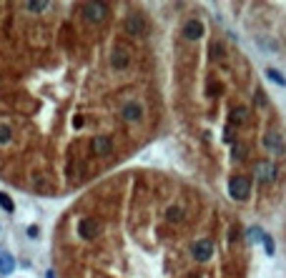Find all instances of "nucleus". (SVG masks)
I'll return each instance as SVG.
<instances>
[{"mask_svg": "<svg viewBox=\"0 0 286 278\" xmlns=\"http://www.w3.org/2000/svg\"><path fill=\"white\" fill-rule=\"evenodd\" d=\"M123 28H126L128 35H138V38H143V35H148V20H146L143 13H130V15L126 18Z\"/></svg>", "mask_w": 286, "mask_h": 278, "instance_id": "nucleus-1", "label": "nucleus"}, {"mask_svg": "<svg viewBox=\"0 0 286 278\" xmlns=\"http://www.w3.org/2000/svg\"><path fill=\"white\" fill-rule=\"evenodd\" d=\"M229 193L234 201H246L249 193H251V181L246 176H234L229 181Z\"/></svg>", "mask_w": 286, "mask_h": 278, "instance_id": "nucleus-2", "label": "nucleus"}, {"mask_svg": "<svg viewBox=\"0 0 286 278\" xmlns=\"http://www.w3.org/2000/svg\"><path fill=\"white\" fill-rule=\"evenodd\" d=\"M80 13H83V18L88 20V23H103L105 15H108V8L103 3H85L80 8Z\"/></svg>", "mask_w": 286, "mask_h": 278, "instance_id": "nucleus-3", "label": "nucleus"}, {"mask_svg": "<svg viewBox=\"0 0 286 278\" xmlns=\"http://www.w3.org/2000/svg\"><path fill=\"white\" fill-rule=\"evenodd\" d=\"M254 176H256L259 183H274V178H276V165L271 161H259L254 165Z\"/></svg>", "mask_w": 286, "mask_h": 278, "instance_id": "nucleus-4", "label": "nucleus"}, {"mask_svg": "<svg viewBox=\"0 0 286 278\" xmlns=\"http://www.w3.org/2000/svg\"><path fill=\"white\" fill-rule=\"evenodd\" d=\"M191 255L196 261H201V263H206L211 255H213V243L208 241V238H201V241H196L193 246H191Z\"/></svg>", "mask_w": 286, "mask_h": 278, "instance_id": "nucleus-5", "label": "nucleus"}, {"mask_svg": "<svg viewBox=\"0 0 286 278\" xmlns=\"http://www.w3.org/2000/svg\"><path fill=\"white\" fill-rule=\"evenodd\" d=\"M78 233H80V238L83 241H93L98 233H101V223L96 218H83L78 223Z\"/></svg>", "mask_w": 286, "mask_h": 278, "instance_id": "nucleus-6", "label": "nucleus"}, {"mask_svg": "<svg viewBox=\"0 0 286 278\" xmlns=\"http://www.w3.org/2000/svg\"><path fill=\"white\" fill-rule=\"evenodd\" d=\"M263 148L266 151H271V153H284V138H281V133H276V131H269L266 136H263Z\"/></svg>", "mask_w": 286, "mask_h": 278, "instance_id": "nucleus-7", "label": "nucleus"}, {"mask_svg": "<svg viewBox=\"0 0 286 278\" xmlns=\"http://www.w3.org/2000/svg\"><path fill=\"white\" fill-rule=\"evenodd\" d=\"M204 35V23L201 20H196V18H191L188 23L183 25V38L186 40H199Z\"/></svg>", "mask_w": 286, "mask_h": 278, "instance_id": "nucleus-8", "label": "nucleus"}, {"mask_svg": "<svg viewBox=\"0 0 286 278\" xmlns=\"http://www.w3.org/2000/svg\"><path fill=\"white\" fill-rule=\"evenodd\" d=\"M91 148L98 156H111L113 153V143H111V138H108V136H96L93 143H91Z\"/></svg>", "mask_w": 286, "mask_h": 278, "instance_id": "nucleus-9", "label": "nucleus"}, {"mask_svg": "<svg viewBox=\"0 0 286 278\" xmlns=\"http://www.w3.org/2000/svg\"><path fill=\"white\" fill-rule=\"evenodd\" d=\"M121 116H123V120H128V123H133V120H141V116H143V108L138 103H126L123 108H121Z\"/></svg>", "mask_w": 286, "mask_h": 278, "instance_id": "nucleus-10", "label": "nucleus"}, {"mask_svg": "<svg viewBox=\"0 0 286 278\" xmlns=\"http://www.w3.org/2000/svg\"><path fill=\"white\" fill-rule=\"evenodd\" d=\"M13 271H15V258H13L10 253H0V273L8 276Z\"/></svg>", "mask_w": 286, "mask_h": 278, "instance_id": "nucleus-11", "label": "nucleus"}, {"mask_svg": "<svg viewBox=\"0 0 286 278\" xmlns=\"http://www.w3.org/2000/svg\"><path fill=\"white\" fill-rule=\"evenodd\" d=\"M128 60H130V58H128V53H126L123 48H116V50H113V55H111L113 68H126V66H128Z\"/></svg>", "mask_w": 286, "mask_h": 278, "instance_id": "nucleus-12", "label": "nucleus"}, {"mask_svg": "<svg viewBox=\"0 0 286 278\" xmlns=\"http://www.w3.org/2000/svg\"><path fill=\"white\" fill-rule=\"evenodd\" d=\"M246 120H249V111L246 108H241V105H238V108L231 111V123L234 125H244Z\"/></svg>", "mask_w": 286, "mask_h": 278, "instance_id": "nucleus-13", "label": "nucleus"}, {"mask_svg": "<svg viewBox=\"0 0 286 278\" xmlns=\"http://www.w3.org/2000/svg\"><path fill=\"white\" fill-rule=\"evenodd\" d=\"M266 78L271 80V83H276V85H281V88H286V78L276 70V68H266Z\"/></svg>", "mask_w": 286, "mask_h": 278, "instance_id": "nucleus-14", "label": "nucleus"}, {"mask_svg": "<svg viewBox=\"0 0 286 278\" xmlns=\"http://www.w3.org/2000/svg\"><path fill=\"white\" fill-rule=\"evenodd\" d=\"M166 218H168L171 223H181V221H183V210L176 208V206H171V208L166 210Z\"/></svg>", "mask_w": 286, "mask_h": 278, "instance_id": "nucleus-15", "label": "nucleus"}, {"mask_svg": "<svg viewBox=\"0 0 286 278\" xmlns=\"http://www.w3.org/2000/svg\"><path fill=\"white\" fill-rule=\"evenodd\" d=\"M10 138H13V131H10V125H5V123H0V145H5V143H10Z\"/></svg>", "mask_w": 286, "mask_h": 278, "instance_id": "nucleus-16", "label": "nucleus"}, {"mask_svg": "<svg viewBox=\"0 0 286 278\" xmlns=\"http://www.w3.org/2000/svg\"><path fill=\"white\" fill-rule=\"evenodd\" d=\"M246 233H249V241H251V243H259V241H263V236H266L261 228H249Z\"/></svg>", "mask_w": 286, "mask_h": 278, "instance_id": "nucleus-17", "label": "nucleus"}, {"mask_svg": "<svg viewBox=\"0 0 286 278\" xmlns=\"http://www.w3.org/2000/svg\"><path fill=\"white\" fill-rule=\"evenodd\" d=\"M261 243H263V248H266V255H274V253H276V246H274V238L269 236V233H266V236H263V241H261Z\"/></svg>", "mask_w": 286, "mask_h": 278, "instance_id": "nucleus-18", "label": "nucleus"}, {"mask_svg": "<svg viewBox=\"0 0 286 278\" xmlns=\"http://www.w3.org/2000/svg\"><path fill=\"white\" fill-rule=\"evenodd\" d=\"M0 208H5L8 213H13V210H15V206H13V201H10V196H8V193H0Z\"/></svg>", "mask_w": 286, "mask_h": 278, "instance_id": "nucleus-19", "label": "nucleus"}, {"mask_svg": "<svg viewBox=\"0 0 286 278\" xmlns=\"http://www.w3.org/2000/svg\"><path fill=\"white\" fill-rule=\"evenodd\" d=\"M46 8H48L46 0H30L28 3V10H46Z\"/></svg>", "mask_w": 286, "mask_h": 278, "instance_id": "nucleus-20", "label": "nucleus"}, {"mask_svg": "<svg viewBox=\"0 0 286 278\" xmlns=\"http://www.w3.org/2000/svg\"><path fill=\"white\" fill-rule=\"evenodd\" d=\"M244 158V145H234V161Z\"/></svg>", "mask_w": 286, "mask_h": 278, "instance_id": "nucleus-21", "label": "nucleus"}, {"mask_svg": "<svg viewBox=\"0 0 286 278\" xmlns=\"http://www.w3.org/2000/svg\"><path fill=\"white\" fill-rule=\"evenodd\" d=\"M256 103H259V105L266 103V98H263V91H256Z\"/></svg>", "mask_w": 286, "mask_h": 278, "instance_id": "nucleus-22", "label": "nucleus"}, {"mask_svg": "<svg viewBox=\"0 0 286 278\" xmlns=\"http://www.w3.org/2000/svg\"><path fill=\"white\" fill-rule=\"evenodd\" d=\"M28 238H38V228H35V226L28 228Z\"/></svg>", "mask_w": 286, "mask_h": 278, "instance_id": "nucleus-23", "label": "nucleus"}, {"mask_svg": "<svg viewBox=\"0 0 286 278\" xmlns=\"http://www.w3.org/2000/svg\"><path fill=\"white\" fill-rule=\"evenodd\" d=\"M46 278H55V273H53V271H48V273H46Z\"/></svg>", "mask_w": 286, "mask_h": 278, "instance_id": "nucleus-24", "label": "nucleus"}]
</instances>
